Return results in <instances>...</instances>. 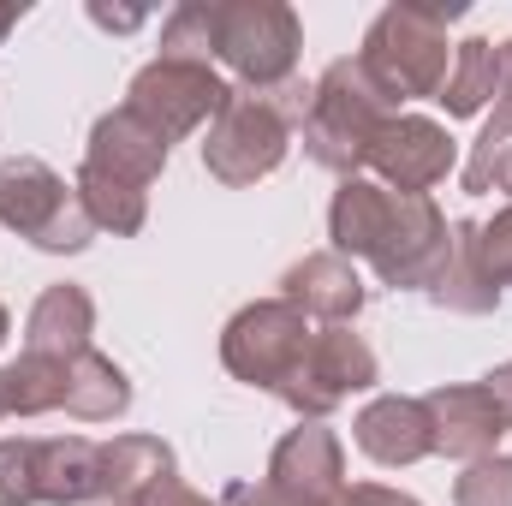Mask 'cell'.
Wrapping results in <instances>:
<instances>
[{
    "instance_id": "1",
    "label": "cell",
    "mask_w": 512,
    "mask_h": 506,
    "mask_svg": "<svg viewBox=\"0 0 512 506\" xmlns=\"http://www.w3.org/2000/svg\"><path fill=\"white\" fill-rule=\"evenodd\" d=\"M328 227H334V251L340 256H364L387 286H435L441 268H447V221L429 197H405V191H387L370 179H346L334 191V209H328Z\"/></svg>"
},
{
    "instance_id": "2",
    "label": "cell",
    "mask_w": 512,
    "mask_h": 506,
    "mask_svg": "<svg viewBox=\"0 0 512 506\" xmlns=\"http://www.w3.org/2000/svg\"><path fill=\"white\" fill-rule=\"evenodd\" d=\"M310 114V90L304 84H280V90H233L227 108L215 114L209 143H203V167L221 185H256L286 161L292 126H304Z\"/></svg>"
},
{
    "instance_id": "3",
    "label": "cell",
    "mask_w": 512,
    "mask_h": 506,
    "mask_svg": "<svg viewBox=\"0 0 512 506\" xmlns=\"http://www.w3.org/2000/svg\"><path fill=\"white\" fill-rule=\"evenodd\" d=\"M387 120H393V102L364 78L358 60H334L316 90H310V114H304V155L328 173H358L370 167L376 143H382Z\"/></svg>"
},
{
    "instance_id": "4",
    "label": "cell",
    "mask_w": 512,
    "mask_h": 506,
    "mask_svg": "<svg viewBox=\"0 0 512 506\" xmlns=\"http://www.w3.org/2000/svg\"><path fill=\"white\" fill-rule=\"evenodd\" d=\"M459 18V6L435 12V6H387L382 18L370 24L364 36V78L382 90L387 102H411V96H429L447 84V66H453V48H447V24Z\"/></svg>"
},
{
    "instance_id": "5",
    "label": "cell",
    "mask_w": 512,
    "mask_h": 506,
    "mask_svg": "<svg viewBox=\"0 0 512 506\" xmlns=\"http://www.w3.org/2000/svg\"><path fill=\"white\" fill-rule=\"evenodd\" d=\"M310 346H316L310 316H304L298 304H286V298H268V304H251V310H239V316L227 322V334H221V364L239 381H251L262 393L286 399V393L298 387V376H304Z\"/></svg>"
},
{
    "instance_id": "6",
    "label": "cell",
    "mask_w": 512,
    "mask_h": 506,
    "mask_svg": "<svg viewBox=\"0 0 512 506\" xmlns=\"http://www.w3.org/2000/svg\"><path fill=\"white\" fill-rule=\"evenodd\" d=\"M0 227L30 239L36 251H84L90 233H96L78 185L66 191V179L36 155L0 161Z\"/></svg>"
},
{
    "instance_id": "7",
    "label": "cell",
    "mask_w": 512,
    "mask_h": 506,
    "mask_svg": "<svg viewBox=\"0 0 512 506\" xmlns=\"http://www.w3.org/2000/svg\"><path fill=\"white\" fill-rule=\"evenodd\" d=\"M215 54L256 90H280L298 66V18L274 0L215 6Z\"/></svg>"
},
{
    "instance_id": "8",
    "label": "cell",
    "mask_w": 512,
    "mask_h": 506,
    "mask_svg": "<svg viewBox=\"0 0 512 506\" xmlns=\"http://www.w3.org/2000/svg\"><path fill=\"white\" fill-rule=\"evenodd\" d=\"M227 96H233V90L209 72V60H179V54H161V60H149V66L131 78L126 108L149 131H161V137L173 143V137L197 131L203 120H215V114L227 108Z\"/></svg>"
},
{
    "instance_id": "9",
    "label": "cell",
    "mask_w": 512,
    "mask_h": 506,
    "mask_svg": "<svg viewBox=\"0 0 512 506\" xmlns=\"http://www.w3.org/2000/svg\"><path fill=\"white\" fill-rule=\"evenodd\" d=\"M376 376H382V364H376V352H370L352 328H322L316 346H310V358H304L298 387L286 393V405L304 411V417L316 423V417H328L346 393L376 387Z\"/></svg>"
},
{
    "instance_id": "10",
    "label": "cell",
    "mask_w": 512,
    "mask_h": 506,
    "mask_svg": "<svg viewBox=\"0 0 512 506\" xmlns=\"http://www.w3.org/2000/svg\"><path fill=\"white\" fill-rule=\"evenodd\" d=\"M268 489L286 495L298 506H334L346 495V453H340V435L322 429V423H298L274 459H268Z\"/></svg>"
},
{
    "instance_id": "11",
    "label": "cell",
    "mask_w": 512,
    "mask_h": 506,
    "mask_svg": "<svg viewBox=\"0 0 512 506\" xmlns=\"http://www.w3.org/2000/svg\"><path fill=\"white\" fill-rule=\"evenodd\" d=\"M370 167L387 179V191H405V197H429L447 173H453V137L435 120H417V114H393L370 155Z\"/></svg>"
},
{
    "instance_id": "12",
    "label": "cell",
    "mask_w": 512,
    "mask_h": 506,
    "mask_svg": "<svg viewBox=\"0 0 512 506\" xmlns=\"http://www.w3.org/2000/svg\"><path fill=\"white\" fill-rule=\"evenodd\" d=\"M84 167L102 173V179H120V185H131V191L149 197L155 173L167 167V137L149 131L131 108H114V114H102L96 131H90V155H84Z\"/></svg>"
},
{
    "instance_id": "13",
    "label": "cell",
    "mask_w": 512,
    "mask_h": 506,
    "mask_svg": "<svg viewBox=\"0 0 512 506\" xmlns=\"http://www.w3.org/2000/svg\"><path fill=\"white\" fill-rule=\"evenodd\" d=\"M423 405L435 417V453H447V459H489L495 441L507 435V417L495 411L483 381L477 387H435V393H423Z\"/></svg>"
},
{
    "instance_id": "14",
    "label": "cell",
    "mask_w": 512,
    "mask_h": 506,
    "mask_svg": "<svg viewBox=\"0 0 512 506\" xmlns=\"http://www.w3.org/2000/svg\"><path fill=\"white\" fill-rule=\"evenodd\" d=\"M280 298L298 304L304 316H322V322L340 328V322H352V316L364 310L370 286L358 280V268L340 251H316V256H304V262H292V268L280 274Z\"/></svg>"
},
{
    "instance_id": "15",
    "label": "cell",
    "mask_w": 512,
    "mask_h": 506,
    "mask_svg": "<svg viewBox=\"0 0 512 506\" xmlns=\"http://www.w3.org/2000/svg\"><path fill=\"white\" fill-rule=\"evenodd\" d=\"M352 429L376 465H417L435 453V417L423 399H405V393H382L376 405H364V417Z\"/></svg>"
},
{
    "instance_id": "16",
    "label": "cell",
    "mask_w": 512,
    "mask_h": 506,
    "mask_svg": "<svg viewBox=\"0 0 512 506\" xmlns=\"http://www.w3.org/2000/svg\"><path fill=\"white\" fill-rule=\"evenodd\" d=\"M96 334V304L84 286H48L24 322V358H78L90 352Z\"/></svg>"
},
{
    "instance_id": "17",
    "label": "cell",
    "mask_w": 512,
    "mask_h": 506,
    "mask_svg": "<svg viewBox=\"0 0 512 506\" xmlns=\"http://www.w3.org/2000/svg\"><path fill=\"white\" fill-rule=\"evenodd\" d=\"M36 465H42V506L102 501V447L96 441H84V435L42 441Z\"/></svg>"
},
{
    "instance_id": "18",
    "label": "cell",
    "mask_w": 512,
    "mask_h": 506,
    "mask_svg": "<svg viewBox=\"0 0 512 506\" xmlns=\"http://www.w3.org/2000/svg\"><path fill=\"white\" fill-rule=\"evenodd\" d=\"M429 298L441 310H459V316H489L501 304V286L483 274V256H477V221H459L453 227V251H447L441 280L429 286Z\"/></svg>"
},
{
    "instance_id": "19",
    "label": "cell",
    "mask_w": 512,
    "mask_h": 506,
    "mask_svg": "<svg viewBox=\"0 0 512 506\" xmlns=\"http://www.w3.org/2000/svg\"><path fill=\"white\" fill-rule=\"evenodd\" d=\"M161 477H173V447L155 435H120L102 447V501L131 506L143 489H155Z\"/></svg>"
},
{
    "instance_id": "20",
    "label": "cell",
    "mask_w": 512,
    "mask_h": 506,
    "mask_svg": "<svg viewBox=\"0 0 512 506\" xmlns=\"http://www.w3.org/2000/svg\"><path fill=\"white\" fill-rule=\"evenodd\" d=\"M126 405H131V381L114 358H102L96 346L72 358V370H66V411H72V417L108 423V417H120Z\"/></svg>"
},
{
    "instance_id": "21",
    "label": "cell",
    "mask_w": 512,
    "mask_h": 506,
    "mask_svg": "<svg viewBox=\"0 0 512 506\" xmlns=\"http://www.w3.org/2000/svg\"><path fill=\"white\" fill-rule=\"evenodd\" d=\"M495 90H501V48L483 42V36H471V42L453 48L447 84L435 90V102H441L453 120H465V114H477L483 102H495Z\"/></svg>"
},
{
    "instance_id": "22",
    "label": "cell",
    "mask_w": 512,
    "mask_h": 506,
    "mask_svg": "<svg viewBox=\"0 0 512 506\" xmlns=\"http://www.w3.org/2000/svg\"><path fill=\"white\" fill-rule=\"evenodd\" d=\"M507 137H512V42L501 48V90H495V114L471 149V167H465V191H501V155H507Z\"/></svg>"
},
{
    "instance_id": "23",
    "label": "cell",
    "mask_w": 512,
    "mask_h": 506,
    "mask_svg": "<svg viewBox=\"0 0 512 506\" xmlns=\"http://www.w3.org/2000/svg\"><path fill=\"white\" fill-rule=\"evenodd\" d=\"M42 441H0V506H42Z\"/></svg>"
},
{
    "instance_id": "24",
    "label": "cell",
    "mask_w": 512,
    "mask_h": 506,
    "mask_svg": "<svg viewBox=\"0 0 512 506\" xmlns=\"http://www.w3.org/2000/svg\"><path fill=\"white\" fill-rule=\"evenodd\" d=\"M453 501L459 506H512V459H501V453L471 459V471L453 483Z\"/></svg>"
},
{
    "instance_id": "25",
    "label": "cell",
    "mask_w": 512,
    "mask_h": 506,
    "mask_svg": "<svg viewBox=\"0 0 512 506\" xmlns=\"http://www.w3.org/2000/svg\"><path fill=\"white\" fill-rule=\"evenodd\" d=\"M477 256L495 286H512V203L495 221H477Z\"/></svg>"
},
{
    "instance_id": "26",
    "label": "cell",
    "mask_w": 512,
    "mask_h": 506,
    "mask_svg": "<svg viewBox=\"0 0 512 506\" xmlns=\"http://www.w3.org/2000/svg\"><path fill=\"white\" fill-rule=\"evenodd\" d=\"M131 506H221V501H203V495H197V489H185L179 477H161L155 489H143Z\"/></svg>"
},
{
    "instance_id": "27",
    "label": "cell",
    "mask_w": 512,
    "mask_h": 506,
    "mask_svg": "<svg viewBox=\"0 0 512 506\" xmlns=\"http://www.w3.org/2000/svg\"><path fill=\"white\" fill-rule=\"evenodd\" d=\"M340 506H417V501H411V495H399V489H382V483H364V489L340 495Z\"/></svg>"
},
{
    "instance_id": "28",
    "label": "cell",
    "mask_w": 512,
    "mask_h": 506,
    "mask_svg": "<svg viewBox=\"0 0 512 506\" xmlns=\"http://www.w3.org/2000/svg\"><path fill=\"white\" fill-rule=\"evenodd\" d=\"M483 387H489L495 411L507 417V429H512V364H501V370H489V376H483Z\"/></svg>"
},
{
    "instance_id": "29",
    "label": "cell",
    "mask_w": 512,
    "mask_h": 506,
    "mask_svg": "<svg viewBox=\"0 0 512 506\" xmlns=\"http://www.w3.org/2000/svg\"><path fill=\"white\" fill-rule=\"evenodd\" d=\"M90 18L108 24V30H137V24H143V12H114V6H102V0L90 6Z\"/></svg>"
},
{
    "instance_id": "30",
    "label": "cell",
    "mask_w": 512,
    "mask_h": 506,
    "mask_svg": "<svg viewBox=\"0 0 512 506\" xmlns=\"http://www.w3.org/2000/svg\"><path fill=\"white\" fill-rule=\"evenodd\" d=\"M18 18H24V6H0V42H6V30H12Z\"/></svg>"
},
{
    "instance_id": "31",
    "label": "cell",
    "mask_w": 512,
    "mask_h": 506,
    "mask_svg": "<svg viewBox=\"0 0 512 506\" xmlns=\"http://www.w3.org/2000/svg\"><path fill=\"white\" fill-rule=\"evenodd\" d=\"M0 417H12V387H6V370H0Z\"/></svg>"
},
{
    "instance_id": "32",
    "label": "cell",
    "mask_w": 512,
    "mask_h": 506,
    "mask_svg": "<svg viewBox=\"0 0 512 506\" xmlns=\"http://www.w3.org/2000/svg\"><path fill=\"white\" fill-rule=\"evenodd\" d=\"M501 191H512V143H507V155H501Z\"/></svg>"
},
{
    "instance_id": "33",
    "label": "cell",
    "mask_w": 512,
    "mask_h": 506,
    "mask_svg": "<svg viewBox=\"0 0 512 506\" xmlns=\"http://www.w3.org/2000/svg\"><path fill=\"white\" fill-rule=\"evenodd\" d=\"M6 334H12V316H6V304H0V340H6Z\"/></svg>"
},
{
    "instance_id": "34",
    "label": "cell",
    "mask_w": 512,
    "mask_h": 506,
    "mask_svg": "<svg viewBox=\"0 0 512 506\" xmlns=\"http://www.w3.org/2000/svg\"><path fill=\"white\" fill-rule=\"evenodd\" d=\"M96 506H114V501H96Z\"/></svg>"
}]
</instances>
